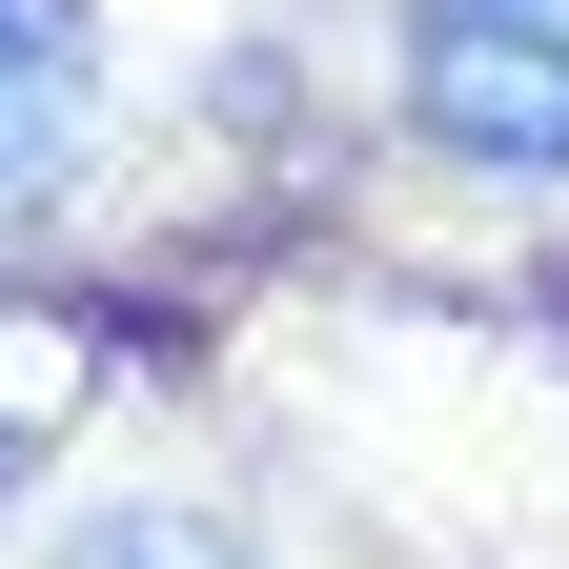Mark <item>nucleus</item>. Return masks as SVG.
Returning a JSON list of instances; mask_svg holds the SVG:
<instances>
[{
  "instance_id": "nucleus-1",
  "label": "nucleus",
  "mask_w": 569,
  "mask_h": 569,
  "mask_svg": "<svg viewBox=\"0 0 569 569\" xmlns=\"http://www.w3.org/2000/svg\"><path fill=\"white\" fill-rule=\"evenodd\" d=\"M407 102L468 163H569V0H427L407 21Z\"/></svg>"
},
{
  "instance_id": "nucleus-2",
  "label": "nucleus",
  "mask_w": 569,
  "mask_h": 569,
  "mask_svg": "<svg viewBox=\"0 0 569 569\" xmlns=\"http://www.w3.org/2000/svg\"><path fill=\"white\" fill-rule=\"evenodd\" d=\"M82 163V0H0V203Z\"/></svg>"
},
{
  "instance_id": "nucleus-3",
  "label": "nucleus",
  "mask_w": 569,
  "mask_h": 569,
  "mask_svg": "<svg viewBox=\"0 0 569 569\" xmlns=\"http://www.w3.org/2000/svg\"><path fill=\"white\" fill-rule=\"evenodd\" d=\"M61 569H244V549L203 529V509H102V529L61 549Z\"/></svg>"
},
{
  "instance_id": "nucleus-4",
  "label": "nucleus",
  "mask_w": 569,
  "mask_h": 569,
  "mask_svg": "<svg viewBox=\"0 0 569 569\" xmlns=\"http://www.w3.org/2000/svg\"><path fill=\"white\" fill-rule=\"evenodd\" d=\"M0 488H21V387H0Z\"/></svg>"
}]
</instances>
